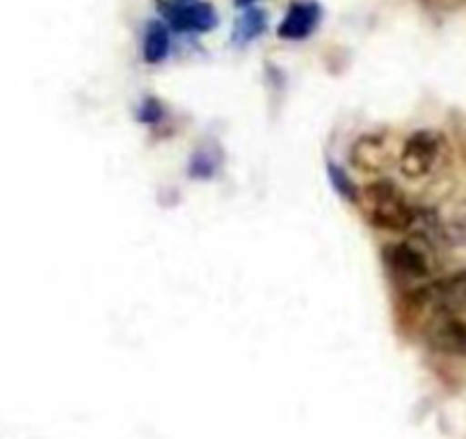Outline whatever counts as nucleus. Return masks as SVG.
I'll list each match as a JSON object with an SVG mask.
<instances>
[{"label":"nucleus","mask_w":466,"mask_h":439,"mask_svg":"<svg viewBox=\"0 0 466 439\" xmlns=\"http://www.w3.org/2000/svg\"><path fill=\"white\" fill-rule=\"evenodd\" d=\"M361 206L370 225L387 231H410L419 213L405 192L391 181L370 183L361 197Z\"/></svg>","instance_id":"obj_1"},{"label":"nucleus","mask_w":466,"mask_h":439,"mask_svg":"<svg viewBox=\"0 0 466 439\" xmlns=\"http://www.w3.org/2000/svg\"><path fill=\"white\" fill-rule=\"evenodd\" d=\"M425 342L441 355L466 357V309H428Z\"/></svg>","instance_id":"obj_2"},{"label":"nucleus","mask_w":466,"mask_h":439,"mask_svg":"<svg viewBox=\"0 0 466 439\" xmlns=\"http://www.w3.org/2000/svg\"><path fill=\"white\" fill-rule=\"evenodd\" d=\"M439 154H441V138L432 131H419L402 145L398 165L407 179H423L434 169Z\"/></svg>","instance_id":"obj_3"},{"label":"nucleus","mask_w":466,"mask_h":439,"mask_svg":"<svg viewBox=\"0 0 466 439\" xmlns=\"http://www.w3.org/2000/svg\"><path fill=\"white\" fill-rule=\"evenodd\" d=\"M384 266L400 281H420L432 275L430 259L411 243H391L382 252Z\"/></svg>","instance_id":"obj_4"},{"label":"nucleus","mask_w":466,"mask_h":439,"mask_svg":"<svg viewBox=\"0 0 466 439\" xmlns=\"http://www.w3.org/2000/svg\"><path fill=\"white\" fill-rule=\"evenodd\" d=\"M416 307L428 309H466V271L432 281L416 291Z\"/></svg>","instance_id":"obj_5"},{"label":"nucleus","mask_w":466,"mask_h":439,"mask_svg":"<svg viewBox=\"0 0 466 439\" xmlns=\"http://www.w3.org/2000/svg\"><path fill=\"white\" fill-rule=\"evenodd\" d=\"M167 19L177 30L206 33L215 26V12L206 3H186V5L169 7Z\"/></svg>","instance_id":"obj_6"},{"label":"nucleus","mask_w":466,"mask_h":439,"mask_svg":"<svg viewBox=\"0 0 466 439\" xmlns=\"http://www.w3.org/2000/svg\"><path fill=\"white\" fill-rule=\"evenodd\" d=\"M318 19H320V12L311 3H304V5H293L289 10V15L284 16L279 26V37L281 39H304L307 35L313 33Z\"/></svg>","instance_id":"obj_7"},{"label":"nucleus","mask_w":466,"mask_h":439,"mask_svg":"<svg viewBox=\"0 0 466 439\" xmlns=\"http://www.w3.org/2000/svg\"><path fill=\"white\" fill-rule=\"evenodd\" d=\"M169 53V35L165 26L149 24L145 33V60L156 65V62L165 60Z\"/></svg>","instance_id":"obj_8"},{"label":"nucleus","mask_w":466,"mask_h":439,"mask_svg":"<svg viewBox=\"0 0 466 439\" xmlns=\"http://www.w3.org/2000/svg\"><path fill=\"white\" fill-rule=\"evenodd\" d=\"M329 174H331V181H334V186L339 188L340 195L355 201V199H357V192H355V188L350 186L348 177H345V174L340 172V169L336 168V165H329Z\"/></svg>","instance_id":"obj_9"},{"label":"nucleus","mask_w":466,"mask_h":439,"mask_svg":"<svg viewBox=\"0 0 466 439\" xmlns=\"http://www.w3.org/2000/svg\"><path fill=\"white\" fill-rule=\"evenodd\" d=\"M261 30H263V15H261V12H257V10L248 12V15H245V19H243V35H245V37H248V39L257 37Z\"/></svg>","instance_id":"obj_10"}]
</instances>
